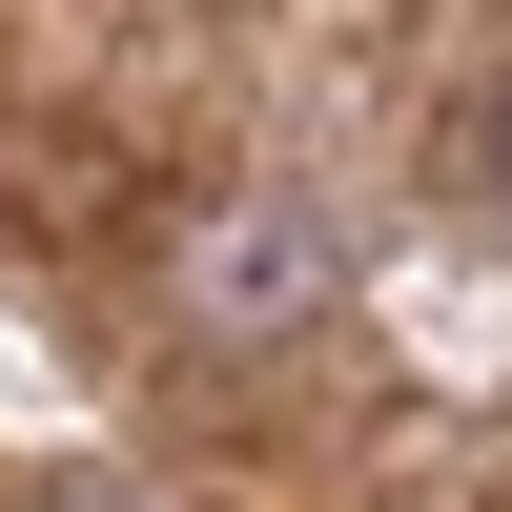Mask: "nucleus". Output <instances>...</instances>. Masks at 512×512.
I'll return each mask as SVG.
<instances>
[{
	"label": "nucleus",
	"instance_id": "obj_1",
	"mask_svg": "<svg viewBox=\"0 0 512 512\" xmlns=\"http://www.w3.org/2000/svg\"><path fill=\"white\" fill-rule=\"evenodd\" d=\"M472 185L512 205V82H492V103H472Z\"/></svg>",
	"mask_w": 512,
	"mask_h": 512
},
{
	"label": "nucleus",
	"instance_id": "obj_2",
	"mask_svg": "<svg viewBox=\"0 0 512 512\" xmlns=\"http://www.w3.org/2000/svg\"><path fill=\"white\" fill-rule=\"evenodd\" d=\"M21 512H82V492H21Z\"/></svg>",
	"mask_w": 512,
	"mask_h": 512
}]
</instances>
